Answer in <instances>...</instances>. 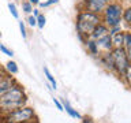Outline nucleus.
Segmentation results:
<instances>
[{"label": "nucleus", "mask_w": 131, "mask_h": 123, "mask_svg": "<svg viewBox=\"0 0 131 123\" xmlns=\"http://www.w3.org/2000/svg\"><path fill=\"white\" fill-rule=\"evenodd\" d=\"M98 23H101V15L90 12L88 10H79L77 14L75 19V27L78 37L82 43H85L86 38H89L92 32L94 30V27Z\"/></svg>", "instance_id": "nucleus-1"}, {"label": "nucleus", "mask_w": 131, "mask_h": 123, "mask_svg": "<svg viewBox=\"0 0 131 123\" xmlns=\"http://www.w3.org/2000/svg\"><path fill=\"white\" fill-rule=\"evenodd\" d=\"M123 14V6L119 2H111L105 10L101 12V22L108 27H113L120 25Z\"/></svg>", "instance_id": "nucleus-2"}, {"label": "nucleus", "mask_w": 131, "mask_h": 123, "mask_svg": "<svg viewBox=\"0 0 131 123\" xmlns=\"http://www.w3.org/2000/svg\"><path fill=\"white\" fill-rule=\"evenodd\" d=\"M33 119H36V111L26 105L6 114V123H27Z\"/></svg>", "instance_id": "nucleus-3"}, {"label": "nucleus", "mask_w": 131, "mask_h": 123, "mask_svg": "<svg viewBox=\"0 0 131 123\" xmlns=\"http://www.w3.org/2000/svg\"><path fill=\"white\" fill-rule=\"evenodd\" d=\"M111 55H112L113 64H115V73H117L120 77H123L126 68L128 67V64H130V60H128V57H127L126 49L123 47L113 48L112 51H111Z\"/></svg>", "instance_id": "nucleus-4"}, {"label": "nucleus", "mask_w": 131, "mask_h": 123, "mask_svg": "<svg viewBox=\"0 0 131 123\" xmlns=\"http://www.w3.org/2000/svg\"><path fill=\"white\" fill-rule=\"evenodd\" d=\"M112 2V0H82L81 10H88L90 12L101 15V12L105 10V7Z\"/></svg>", "instance_id": "nucleus-5"}, {"label": "nucleus", "mask_w": 131, "mask_h": 123, "mask_svg": "<svg viewBox=\"0 0 131 123\" xmlns=\"http://www.w3.org/2000/svg\"><path fill=\"white\" fill-rule=\"evenodd\" d=\"M25 98H26V94H25L23 88L19 84H15L11 89H8L6 93L0 96V101H19Z\"/></svg>", "instance_id": "nucleus-6"}, {"label": "nucleus", "mask_w": 131, "mask_h": 123, "mask_svg": "<svg viewBox=\"0 0 131 123\" xmlns=\"http://www.w3.org/2000/svg\"><path fill=\"white\" fill-rule=\"evenodd\" d=\"M15 84H18V82H16V79L12 75H10V74L3 75L0 78V96L6 93L8 89H11Z\"/></svg>", "instance_id": "nucleus-7"}, {"label": "nucleus", "mask_w": 131, "mask_h": 123, "mask_svg": "<svg viewBox=\"0 0 131 123\" xmlns=\"http://www.w3.org/2000/svg\"><path fill=\"white\" fill-rule=\"evenodd\" d=\"M97 47H98V51L100 53H104V52H111L113 49V45H112V40H111V36L106 34L101 38H98L96 41Z\"/></svg>", "instance_id": "nucleus-8"}, {"label": "nucleus", "mask_w": 131, "mask_h": 123, "mask_svg": "<svg viewBox=\"0 0 131 123\" xmlns=\"http://www.w3.org/2000/svg\"><path fill=\"white\" fill-rule=\"evenodd\" d=\"M98 61H100V64H101L105 70H108V71H111V73L115 71V64H113V59H112L111 52L101 53V55L98 56Z\"/></svg>", "instance_id": "nucleus-9"}, {"label": "nucleus", "mask_w": 131, "mask_h": 123, "mask_svg": "<svg viewBox=\"0 0 131 123\" xmlns=\"http://www.w3.org/2000/svg\"><path fill=\"white\" fill-rule=\"evenodd\" d=\"M106 34H109V27L101 22V23H98L97 26L94 27V30L92 32V34H90L89 38L97 41L98 38H101V37H104V36H106Z\"/></svg>", "instance_id": "nucleus-10"}, {"label": "nucleus", "mask_w": 131, "mask_h": 123, "mask_svg": "<svg viewBox=\"0 0 131 123\" xmlns=\"http://www.w3.org/2000/svg\"><path fill=\"white\" fill-rule=\"evenodd\" d=\"M83 44H85L86 49H88V52H89L92 56H94V57H98V56L101 55L100 51H98V47H97L96 41H94V40H92V38H86V41H85Z\"/></svg>", "instance_id": "nucleus-11"}, {"label": "nucleus", "mask_w": 131, "mask_h": 123, "mask_svg": "<svg viewBox=\"0 0 131 123\" xmlns=\"http://www.w3.org/2000/svg\"><path fill=\"white\" fill-rule=\"evenodd\" d=\"M111 40H112L113 48H120V47H123V41H124V32L120 30V32H117V33L111 34Z\"/></svg>", "instance_id": "nucleus-12"}, {"label": "nucleus", "mask_w": 131, "mask_h": 123, "mask_svg": "<svg viewBox=\"0 0 131 123\" xmlns=\"http://www.w3.org/2000/svg\"><path fill=\"white\" fill-rule=\"evenodd\" d=\"M61 104H63V108H64V111H66V112H67V114H68L71 118H75V119H82V115H81L79 112H78L77 109H74L72 107H71V104H70V102H68L67 100H66V98H64L63 101H61Z\"/></svg>", "instance_id": "nucleus-13"}, {"label": "nucleus", "mask_w": 131, "mask_h": 123, "mask_svg": "<svg viewBox=\"0 0 131 123\" xmlns=\"http://www.w3.org/2000/svg\"><path fill=\"white\" fill-rule=\"evenodd\" d=\"M4 70H6V73L10 74V75H16L19 71V67L14 60H10L6 63V66H4Z\"/></svg>", "instance_id": "nucleus-14"}, {"label": "nucleus", "mask_w": 131, "mask_h": 123, "mask_svg": "<svg viewBox=\"0 0 131 123\" xmlns=\"http://www.w3.org/2000/svg\"><path fill=\"white\" fill-rule=\"evenodd\" d=\"M44 74H45V77H47V79L49 82V85H51V88L52 89H57V84H56V79H55V77L52 75V73L49 71V68L48 67H44Z\"/></svg>", "instance_id": "nucleus-15"}, {"label": "nucleus", "mask_w": 131, "mask_h": 123, "mask_svg": "<svg viewBox=\"0 0 131 123\" xmlns=\"http://www.w3.org/2000/svg\"><path fill=\"white\" fill-rule=\"evenodd\" d=\"M122 20L127 25H131V6L127 8H123V14H122Z\"/></svg>", "instance_id": "nucleus-16"}, {"label": "nucleus", "mask_w": 131, "mask_h": 123, "mask_svg": "<svg viewBox=\"0 0 131 123\" xmlns=\"http://www.w3.org/2000/svg\"><path fill=\"white\" fill-rule=\"evenodd\" d=\"M8 10H10L11 12V15H12V18H15V19H19V11H18V8H16L15 6V3H8Z\"/></svg>", "instance_id": "nucleus-17"}, {"label": "nucleus", "mask_w": 131, "mask_h": 123, "mask_svg": "<svg viewBox=\"0 0 131 123\" xmlns=\"http://www.w3.org/2000/svg\"><path fill=\"white\" fill-rule=\"evenodd\" d=\"M22 12H25L26 15H30L33 12V4H30L27 0L22 2Z\"/></svg>", "instance_id": "nucleus-18"}, {"label": "nucleus", "mask_w": 131, "mask_h": 123, "mask_svg": "<svg viewBox=\"0 0 131 123\" xmlns=\"http://www.w3.org/2000/svg\"><path fill=\"white\" fill-rule=\"evenodd\" d=\"M123 48H131V32H124V41H123Z\"/></svg>", "instance_id": "nucleus-19"}, {"label": "nucleus", "mask_w": 131, "mask_h": 123, "mask_svg": "<svg viewBox=\"0 0 131 123\" xmlns=\"http://www.w3.org/2000/svg\"><path fill=\"white\" fill-rule=\"evenodd\" d=\"M123 78H124L126 84L131 86V63L128 64V67L126 68V71H124V74H123Z\"/></svg>", "instance_id": "nucleus-20"}, {"label": "nucleus", "mask_w": 131, "mask_h": 123, "mask_svg": "<svg viewBox=\"0 0 131 123\" xmlns=\"http://www.w3.org/2000/svg\"><path fill=\"white\" fill-rule=\"evenodd\" d=\"M0 52L4 53L6 56H10V57L14 56V51H12V49H10L8 47H6L4 44H0Z\"/></svg>", "instance_id": "nucleus-21"}, {"label": "nucleus", "mask_w": 131, "mask_h": 123, "mask_svg": "<svg viewBox=\"0 0 131 123\" xmlns=\"http://www.w3.org/2000/svg\"><path fill=\"white\" fill-rule=\"evenodd\" d=\"M45 23H47V18H45V15L40 14L38 16H37V27H38V29H44Z\"/></svg>", "instance_id": "nucleus-22"}, {"label": "nucleus", "mask_w": 131, "mask_h": 123, "mask_svg": "<svg viewBox=\"0 0 131 123\" xmlns=\"http://www.w3.org/2000/svg\"><path fill=\"white\" fill-rule=\"evenodd\" d=\"M19 25V30H20V34H22V38L26 40L27 38V30H26V23L23 22V20H19L18 22Z\"/></svg>", "instance_id": "nucleus-23"}, {"label": "nucleus", "mask_w": 131, "mask_h": 123, "mask_svg": "<svg viewBox=\"0 0 131 123\" xmlns=\"http://www.w3.org/2000/svg\"><path fill=\"white\" fill-rule=\"evenodd\" d=\"M26 23L29 25V26L30 27H36L37 26V18L34 15H27V19H26Z\"/></svg>", "instance_id": "nucleus-24"}, {"label": "nucleus", "mask_w": 131, "mask_h": 123, "mask_svg": "<svg viewBox=\"0 0 131 123\" xmlns=\"http://www.w3.org/2000/svg\"><path fill=\"white\" fill-rule=\"evenodd\" d=\"M57 3H59V0H47V2H44V3L40 2L38 7H40V8H47V7H51V6H53V4H57Z\"/></svg>", "instance_id": "nucleus-25"}, {"label": "nucleus", "mask_w": 131, "mask_h": 123, "mask_svg": "<svg viewBox=\"0 0 131 123\" xmlns=\"http://www.w3.org/2000/svg\"><path fill=\"white\" fill-rule=\"evenodd\" d=\"M53 104L56 105V108L59 109V111H61V112L64 111V108H63V104H61V101L59 100V98H53Z\"/></svg>", "instance_id": "nucleus-26"}, {"label": "nucleus", "mask_w": 131, "mask_h": 123, "mask_svg": "<svg viewBox=\"0 0 131 123\" xmlns=\"http://www.w3.org/2000/svg\"><path fill=\"white\" fill-rule=\"evenodd\" d=\"M120 30H122L120 25H117V26H113V27H109V36H111V34H113V33L120 32Z\"/></svg>", "instance_id": "nucleus-27"}, {"label": "nucleus", "mask_w": 131, "mask_h": 123, "mask_svg": "<svg viewBox=\"0 0 131 123\" xmlns=\"http://www.w3.org/2000/svg\"><path fill=\"white\" fill-rule=\"evenodd\" d=\"M81 120H82V123H94L93 122V119L92 118H88V116H82V119H81Z\"/></svg>", "instance_id": "nucleus-28"}, {"label": "nucleus", "mask_w": 131, "mask_h": 123, "mask_svg": "<svg viewBox=\"0 0 131 123\" xmlns=\"http://www.w3.org/2000/svg\"><path fill=\"white\" fill-rule=\"evenodd\" d=\"M40 14H41V12H40V10H38V8H33V12H31V15H34L36 18H37V16H38Z\"/></svg>", "instance_id": "nucleus-29"}, {"label": "nucleus", "mask_w": 131, "mask_h": 123, "mask_svg": "<svg viewBox=\"0 0 131 123\" xmlns=\"http://www.w3.org/2000/svg\"><path fill=\"white\" fill-rule=\"evenodd\" d=\"M27 2L30 4H33V6H38L40 4V0H27Z\"/></svg>", "instance_id": "nucleus-30"}, {"label": "nucleus", "mask_w": 131, "mask_h": 123, "mask_svg": "<svg viewBox=\"0 0 131 123\" xmlns=\"http://www.w3.org/2000/svg\"><path fill=\"white\" fill-rule=\"evenodd\" d=\"M6 70H4V67H3V66H0V78H2L3 75H6Z\"/></svg>", "instance_id": "nucleus-31"}, {"label": "nucleus", "mask_w": 131, "mask_h": 123, "mask_svg": "<svg viewBox=\"0 0 131 123\" xmlns=\"http://www.w3.org/2000/svg\"><path fill=\"white\" fill-rule=\"evenodd\" d=\"M126 52H127V57H128V60H130V63H131V48L126 49Z\"/></svg>", "instance_id": "nucleus-32"}, {"label": "nucleus", "mask_w": 131, "mask_h": 123, "mask_svg": "<svg viewBox=\"0 0 131 123\" xmlns=\"http://www.w3.org/2000/svg\"><path fill=\"white\" fill-rule=\"evenodd\" d=\"M27 123H38V122H37V120H34V122H31V120H30V122H27Z\"/></svg>", "instance_id": "nucleus-33"}, {"label": "nucleus", "mask_w": 131, "mask_h": 123, "mask_svg": "<svg viewBox=\"0 0 131 123\" xmlns=\"http://www.w3.org/2000/svg\"><path fill=\"white\" fill-rule=\"evenodd\" d=\"M0 38H2V32H0Z\"/></svg>", "instance_id": "nucleus-34"}]
</instances>
